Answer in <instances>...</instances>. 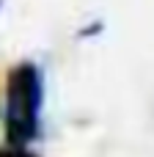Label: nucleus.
Masks as SVG:
<instances>
[{
	"instance_id": "f257e3e1",
	"label": "nucleus",
	"mask_w": 154,
	"mask_h": 157,
	"mask_svg": "<svg viewBox=\"0 0 154 157\" xmlns=\"http://www.w3.org/2000/svg\"><path fill=\"white\" fill-rule=\"evenodd\" d=\"M3 135L8 146H30L41 135L44 72L33 61L14 63L3 77Z\"/></svg>"
},
{
	"instance_id": "f03ea898",
	"label": "nucleus",
	"mask_w": 154,
	"mask_h": 157,
	"mask_svg": "<svg viewBox=\"0 0 154 157\" xmlns=\"http://www.w3.org/2000/svg\"><path fill=\"white\" fill-rule=\"evenodd\" d=\"M105 30V22L102 19H94V22H88V25H83L80 30H77V39H94V36H99Z\"/></svg>"
},
{
	"instance_id": "7ed1b4c3",
	"label": "nucleus",
	"mask_w": 154,
	"mask_h": 157,
	"mask_svg": "<svg viewBox=\"0 0 154 157\" xmlns=\"http://www.w3.org/2000/svg\"><path fill=\"white\" fill-rule=\"evenodd\" d=\"M0 157H39V155H36L30 146H8V144H6V146L0 149Z\"/></svg>"
},
{
	"instance_id": "20e7f679",
	"label": "nucleus",
	"mask_w": 154,
	"mask_h": 157,
	"mask_svg": "<svg viewBox=\"0 0 154 157\" xmlns=\"http://www.w3.org/2000/svg\"><path fill=\"white\" fill-rule=\"evenodd\" d=\"M3 6H6V0H0V11H3Z\"/></svg>"
}]
</instances>
